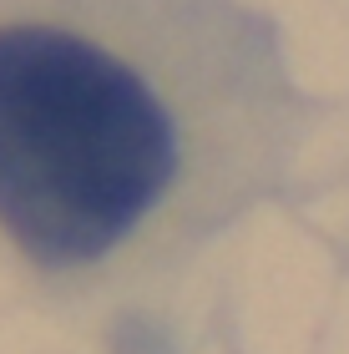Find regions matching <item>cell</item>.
I'll list each match as a JSON object with an SVG mask.
<instances>
[{
  "label": "cell",
  "instance_id": "6da1fadb",
  "mask_svg": "<svg viewBox=\"0 0 349 354\" xmlns=\"http://www.w3.org/2000/svg\"><path fill=\"white\" fill-rule=\"evenodd\" d=\"M279 132L238 0H0V248L56 294L178 268L263 192Z\"/></svg>",
  "mask_w": 349,
  "mask_h": 354
}]
</instances>
